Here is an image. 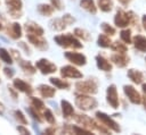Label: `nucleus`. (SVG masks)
<instances>
[{"label": "nucleus", "mask_w": 146, "mask_h": 135, "mask_svg": "<svg viewBox=\"0 0 146 135\" xmlns=\"http://www.w3.org/2000/svg\"><path fill=\"white\" fill-rule=\"evenodd\" d=\"M55 42L63 48H73V49H81L82 43L76 39L75 35L73 34H60L54 37Z\"/></svg>", "instance_id": "nucleus-1"}, {"label": "nucleus", "mask_w": 146, "mask_h": 135, "mask_svg": "<svg viewBox=\"0 0 146 135\" xmlns=\"http://www.w3.org/2000/svg\"><path fill=\"white\" fill-rule=\"evenodd\" d=\"M75 106L84 111L92 110L97 107V100L92 98L90 94H84V93H79L75 95Z\"/></svg>", "instance_id": "nucleus-2"}, {"label": "nucleus", "mask_w": 146, "mask_h": 135, "mask_svg": "<svg viewBox=\"0 0 146 135\" xmlns=\"http://www.w3.org/2000/svg\"><path fill=\"white\" fill-rule=\"evenodd\" d=\"M74 119L78 124H80L81 126H84L89 129H95V130H98L100 133H108V128H105V127L100 126L99 124H97L92 118H90L87 115H82V113L75 115Z\"/></svg>", "instance_id": "nucleus-3"}, {"label": "nucleus", "mask_w": 146, "mask_h": 135, "mask_svg": "<svg viewBox=\"0 0 146 135\" xmlns=\"http://www.w3.org/2000/svg\"><path fill=\"white\" fill-rule=\"evenodd\" d=\"M75 88L79 93L84 94H96L98 91V84L94 78H89L87 81H79L75 83Z\"/></svg>", "instance_id": "nucleus-4"}, {"label": "nucleus", "mask_w": 146, "mask_h": 135, "mask_svg": "<svg viewBox=\"0 0 146 135\" xmlns=\"http://www.w3.org/2000/svg\"><path fill=\"white\" fill-rule=\"evenodd\" d=\"M96 118L106 127V128H108V129H112L113 132H120L121 130V128H120V126H119V124L113 119V118H111L108 115H106L105 112H102V111H97L96 112Z\"/></svg>", "instance_id": "nucleus-5"}, {"label": "nucleus", "mask_w": 146, "mask_h": 135, "mask_svg": "<svg viewBox=\"0 0 146 135\" xmlns=\"http://www.w3.org/2000/svg\"><path fill=\"white\" fill-rule=\"evenodd\" d=\"M35 68H38L43 75H49V74H52L57 70V67L55 64H52L51 61H49L48 59H39L36 62H35Z\"/></svg>", "instance_id": "nucleus-6"}, {"label": "nucleus", "mask_w": 146, "mask_h": 135, "mask_svg": "<svg viewBox=\"0 0 146 135\" xmlns=\"http://www.w3.org/2000/svg\"><path fill=\"white\" fill-rule=\"evenodd\" d=\"M106 100L107 103L113 108V109H117L119 108V95H117V90L116 86L114 84L108 85L107 90H106Z\"/></svg>", "instance_id": "nucleus-7"}, {"label": "nucleus", "mask_w": 146, "mask_h": 135, "mask_svg": "<svg viewBox=\"0 0 146 135\" xmlns=\"http://www.w3.org/2000/svg\"><path fill=\"white\" fill-rule=\"evenodd\" d=\"M123 92H124L125 96L128 98V100L133 104H139L141 102V100H143V98L140 96L139 92L132 85H124L123 86Z\"/></svg>", "instance_id": "nucleus-8"}, {"label": "nucleus", "mask_w": 146, "mask_h": 135, "mask_svg": "<svg viewBox=\"0 0 146 135\" xmlns=\"http://www.w3.org/2000/svg\"><path fill=\"white\" fill-rule=\"evenodd\" d=\"M65 58L71 61L73 65L76 66H84L87 64V57L80 52H74V51H67L64 53Z\"/></svg>", "instance_id": "nucleus-9"}, {"label": "nucleus", "mask_w": 146, "mask_h": 135, "mask_svg": "<svg viewBox=\"0 0 146 135\" xmlns=\"http://www.w3.org/2000/svg\"><path fill=\"white\" fill-rule=\"evenodd\" d=\"M5 2L8 7V11L11 15V17L19 18L21 17V10L23 7L22 0H5Z\"/></svg>", "instance_id": "nucleus-10"}, {"label": "nucleus", "mask_w": 146, "mask_h": 135, "mask_svg": "<svg viewBox=\"0 0 146 135\" xmlns=\"http://www.w3.org/2000/svg\"><path fill=\"white\" fill-rule=\"evenodd\" d=\"M131 23V19H130V14L129 11L125 12L123 11L122 9H119L114 16V24L117 26V27H125L128 26L129 24Z\"/></svg>", "instance_id": "nucleus-11"}, {"label": "nucleus", "mask_w": 146, "mask_h": 135, "mask_svg": "<svg viewBox=\"0 0 146 135\" xmlns=\"http://www.w3.org/2000/svg\"><path fill=\"white\" fill-rule=\"evenodd\" d=\"M60 75L64 77V78H82V73L78 69V68H75V67H73V66H70V65H67V66H63L62 68H60Z\"/></svg>", "instance_id": "nucleus-12"}, {"label": "nucleus", "mask_w": 146, "mask_h": 135, "mask_svg": "<svg viewBox=\"0 0 146 135\" xmlns=\"http://www.w3.org/2000/svg\"><path fill=\"white\" fill-rule=\"evenodd\" d=\"M27 40L30 41V43H32V45H34L35 48L40 49V50H46L48 48L47 41L42 37V35H34V34H26Z\"/></svg>", "instance_id": "nucleus-13"}, {"label": "nucleus", "mask_w": 146, "mask_h": 135, "mask_svg": "<svg viewBox=\"0 0 146 135\" xmlns=\"http://www.w3.org/2000/svg\"><path fill=\"white\" fill-rule=\"evenodd\" d=\"M7 35L11 37L13 40H18L22 36V27L18 23H11L6 28Z\"/></svg>", "instance_id": "nucleus-14"}, {"label": "nucleus", "mask_w": 146, "mask_h": 135, "mask_svg": "<svg viewBox=\"0 0 146 135\" xmlns=\"http://www.w3.org/2000/svg\"><path fill=\"white\" fill-rule=\"evenodd\" d=\"M13 85H14V87L17 90V91H21V92H23V93H26V94H32V92H33V88H32V86L29 84V83H26V82H24L23 79H21V78H15L14 81H13Z\"/></svg>", "instance_id": "nucleus-15"}, {"label": "nucleus", "mask_w": 146, "mask_h": 135, "mask_svg": "<svg viewBox=\"0 0 146 135\" xmlns=\"http://www.w3.org/2000/svg\"><path fill=\"white\" fill-rule=\"evenodd\" d=\"M111 61L116 65L117 67H125L129 64V57L127 56V53H114L111 56Z\"/></svg>", "instance_id": "nucleus-16"}, {"label": "nucleus", "mask_w": 146, "mask_h": 135, "mask_svg": "<svg viewBox=\"0 0 146 135\" xmlns=\"http://www.w3.org/2000/svg\"><path fill=\"white\" fill-rule=\"evenodd\" d=\"M26 34H34V35H43V28L33 22H26L24 25Z\"/></svg>", "instance_id": "nucleus-17"}, {"label": "nucleus", "mask_w": 146, "mask_h": 135, "mask_svg": "<svg viewBox=\"0 0 146 135\" xmlns=\"http://www.w3.org/2000/svg\"><path fill=\"white\" fill-rule=\"evenodd\" d=\"M38 91H39L40 95L46 99H50L56 94V90L52 86L47 85V84H40L38 86Z\"/></svg>", "instance_id": "nucleus-18"}, {"label": "nucleus", "mask_w": 146, "mask_h": 135, "mask_svg": "<svg viewBox=\"0 0 146 135\" xmlns=\"http://www.w3.org/2000/svg\"><path fill=\"white\" fill-rule=\"evenodd\" d=\"M96 64H97V67L103 71H111L112 70V64L110 62V60H107L106 58H104L100 54L96 56Z\"/></svg>", "instance_id": "nucleus-19"}, {"label": "nucleus", "mask_w": 146, "mask_h": 135, "mask_svg": "<svg viewBox=\"0 0 146 135\" xmlns=\"http://www.w3.org/2000/svg\"><path fill=\"white\" fill-rule=\"evenodd\" d=\"M60 107H62V112H63V117L64 118L68 119L74 115L73 106L67 100H62L60 101Z\"/></svg>", "instance_id": "nucleus-20"}, {"label": "nucleus", "mask_w": 146, "mask_h": 135, "mask_svg": "<svg viewBox=\"0 0 146 135\" xmlns=\"http://www.w3.org/2000/svg\"><path fill=\"white\" fill-rule=\"evenodd\" d=\"M132 43L137 50L141 52H146V37L144 35H140V34L135 35V37L132 39Z\"/></svg>", "instance_id": "nucleus-21"}, {"label": "nucleus", "mask_w": 146, "mask_h": 135, "mask_svg": "<svg viewBox=\"0 0 146 135\" xmlns=\"http://www.w3.org/2000/svg\"><path fill=\"white\" fill-rule=\"evenodd\" d=\"M127 75H128V77H129L135 84H140V83L143 82V79H144L143 73H141L140 70H138V69H129L128 73H127Z\"/></svg>", "instance_id": "nucleus-22"}, {"label": "nucleus", "mask_w": 146, "mask_h": 135, "mask_svg": "<svg viewBox=\"0 0 146 135\" xmlns=\"http://www.w3.org/2000/svg\"><path fill=\"white\" fill-rule=\"evenodd\" d=\"M80 6L92 15L97 12V6L94 0H80Z\"/></svg>", "instance_id": "nucleus-23"}, {"label": "nucleus", "mask_w": 146, "mask_h": 135, "mask_svg": "<svg viewBox=\"0 0 146 135\" xmlns=\"http://www.w3.org/2000/svg\"><path fill=\"white\" fill-rule=\"evenodd\" d=\"M17 61L19 62V66H21V68L26 73V74H30V75H33L35 71H36V69H35V67L30 62V61H25V60H23L22 58H18L17 59Z\"/></svg>", "instance_id": "nucleus-24"}, {"label": "nucleus", "mask_w": 146, "mask_h": 135, "mask_svg": "<svg viewBox=\"0 0 146 135\" xmlns=\"http://www.w3.org/2000/svg\"><path fill=\"white\" fill-rule=\"evenodd\" d=\"M49 82L56 87V88H60V90H67L70 87V83L64 81V79H60L58 77H50L49 78Z\"/></svg>", "instance_id": "nucleus-25"}, {"label": "nucleus", "mask_w": 146, "mask_h": 135, "mask_svg": "<svg viewBox=\"0 0 146 135\" xmlns=\"http://www.w3.org/2000/svg\"><path fill=\"white\" fill-rule=\"evenodd\" d=\"M36 9H38V12L42 16H51L55 10V8L51 5H47V3H40Z\"/></svg>", "instance_id": "nucleus-26"}, {"label": "nucleus", "mask_w": 146, "mask_h": 135, "mask_svg": "<svg viewBox=\"0 0 146 135\" xmlns=\"http://www.w3.org/2000/svg\"><path fill=\"white\" fill-rule=\"evenodd\" d=\"M97 44L102 48H110L111 44H112V41L110 39V35L107 34H99L98 35V39H97Z\"/></svg>", "instance_id": "nucleus-27"}, {"label": "nucleus", "mask_w": 146, "mask_h": 135, "mask_svg": "<svg viewBox=\"0 0 146 135\" xmlns=\"http://www.w3.org/2000/svg\"><path fill=\"white\" fill-rule=\"evenodd\" d=\"M50 25H51V28L52 29H56V31H63L67 26V24L65 23V20L63 19V17L62 18H55V19H52L50 22Z\"/></svg>", "instance_id": "nucleus-28"}, {"label": "nucleus", "mask_w": 146, "mask_h": 135, "mask_svg": "<svg viewBox=\"0 0 146 135\" xmlns=\"http://www.w3.org/2000/svg\"><path fill=\"white\" fill-rule=\"evenodd\" d=\"M97 2H98L99 9L104 12H108L113 8V1L112 0H97Z\"/></svg>", "instance_id": "nucleus-29"}, {"label": "nucleus", "mask_w": 146, "mask_h": 135, "mask_svg": "<svg viewBox=\"0 0 146 135\" xmlns=\"http://www.w3.org/2000/svg\"><path fill=\"white\" fill-rule=\"evenodd\" d=\"M110 48H111L113 51L119 52V53H127V51H128V48H127L125 43H121V42H119V41L112 43Z\"/></svg>", "instance_id": "nucleus-30"}, {"label": "nucleus", "mask_w": 146, "mask_h": 135, "mask_svg": "<svg viewBox=\"0 0 146 135\" xmlns=\"http://www.w3.org/2000/svg\"><path fill=\"white\" fill-rule=\"evenodd\" d=\"M0 59L5 64H9V65L13 64V58H11L9 51L7 49H5V48H0Z\"/></svg>", "instance_id": "nucleus-31"}, {"label": "nucleus", "mask_w": 146, "mask_h": 135, "mask_svg": "<svg viewBox=\"0 0 146 135\" xmlns=\"http://www.w3.org/2000/svg\"><path fill=\"white\" fill-rule=\"evenodd\" d=\"M31 106L35 109V110H38V111H43L44 109H46V106H44V103L40 100V99H38V98H34V96H31Z\"/></svg>", "instance_id": "nucleus-32"}, {"label": "nucleus", "mask_w": 146, "mask_h": 135, "mask_svg": "<svg viewBox=\"0 0 146 135\" xmlns=\"http://www.w3.org/2000/svg\"><path fill=\"white\" fill-rule=\"evenodd\" d=\"M74 35L76 37H80L82 39L83 41H89L91 39V35L86 31V29H82V28H75L74 29Z\"/></svg>", "instance_id": "nucleus-33"}, {"label": "nucleus", "mask_w": 146, "mask_h": 135, "mask_svg": "<svg viewBox=\"0 0 146 135\" xmlns=\"http://www.w3.org/2000/svg\"><path fill=\"white\" fill-rule=\"evenodd\" d=\"M120 37H121V40H122L125 44H129V43L132 42V39H131V31L128 29V28L122 29V31L120 32Z\"/></svg>", "instance_id": "nucleus-34"}, {"label": "nucleus", "mask_w": 146, "mask_h": 135, "mask_svg": "<svg viewBox=\"0 0 146 135\" xmlns=\"http://www.w3.org/2000/svg\"><path fill=\"white\" fill-rule=\"evenodd\" d=\"M43 117H44L46 121H48V123L51 124V125H54V124L56 123V119H55V116H54L52 111H51L50 109H48V108H46V109L43 110Z\"/></svg>", "instance_id": "nucleus-35"}, {"label": "nucleus", "mask_w": 146, "mask_h": 135, "mask_svg": "<svg viewBox=\"0 0 146 135\" xmlns=\"http://www.w3.org/2000/svg\"><path fill=\"white\" fill-rule=\"evenodd\" d=\"M100 27H102L103 32H104L105 34L110 35V36H112V35L115 34V28H114L113 26H111L110 24H107V23H102V24H100Z\"/></svg>", "instance_id": "nucleus-36"}, {"label": "nucleus", "mask_w": 146, "mask_h": 135, "mask_svg": "<svg viewBox=\"0 0 146 135\" xmlns=\"http://www.w3.org/2000/svg\"><path fill=\"white\" fill-rule=\"evenodd\" d=\"M14 116H15V119L19 124H22V125H26L27 124V119H26V117L24 116V113L21 110H15L14 111Z\"/></svg>", "instance_id": "nucleus-37"}, {"label": "nucleus", "mask_w": 146, "mask_h": 135, "mask_svg": "<svg viewBox=\"0 0 146 135\" xmlns=\"http://www.w3.org/2000/svg\"><path fill=\"white\" fill-rule=\"evenodd\" d=\"M71 133H73V134H82V135H90L91 134L90 130L84 129V128L79 127V126H72L71 127Z\"/></svg>", "instance_id": "nucleus-38"}, {"label": "nucleus", "mask_w": 146, "mask_h": 135, "mask_svg": "<svg viewBox=\"0 0 146 135\" xmlns=\"http://www.w3.org/2000/svg\"><path fill=\"white\" fill-rule=\"evenodd\" d=\"M29 112H30V115L32 116V118H33V119H35V120H36V121H39V123H41V121H42V118L40 117L39 111H38V110H35L32 106L29 108Z\"/></svg>", "instance_id": "nucleus-39"}, {"label": "nucleus", "mask_w": 146, "mask_h": 135, "mask_svg": "<svg viewBox=\"0 0 146 135\" xmlns=\"http://www.w3.org/2000/svg\"><path fill=\"white\" fill-rule=\"evenodd\" d=\"M50 2H51V6L55 9H57V10H62L63 9V2H62V0H50Z\"/></svg>", "instance_id": "nucleus-40"}, {"label": "nucleus", "mask_w": 146, "mask_h": 135, "mask_svg": "<svg viewBox=\"0 0 146 135\" xmlns=\"http://www.w3.org/2000/svg\"><path fill=\"white\" fill-rule=\"evenodd\" d=\"M63 19L65 20V23H66L67 25H71V24H73V23L75 22L74 17H72L70 14H66V15H64V16H63Z\"/></svg>", "instance_id": "nucleus-41"}, {"label": "nucleus", "mask_w": 146, "mask_h": 135, "mask_svg": "<svg viewBox=\"0 0 146 135\" xmlns=\"http://www.w3.org/2000/svg\"><path fill=\"white\" fill-rule=\"evenodd\" d=\"M3 73H5V75H6L7 77L11 78V77L14 76V74H15V70H14L13 68H9V67H5V68H3Z\"/></svg>", "instance_id": "nucleus-42"}, {"label": "nucleus", "mask_w": 146, "mask_h": 135, "mask_svg": "<svg viewBox=\"0 0 146 135\" xmlns=\"http://www.w3.org/2000/svg\"><path fill=\"white\" fill-rule=\"evenodd\" d=\"M17 130L22 134H30V130L25 127V125H21V126H17Z\"/></svg>", "instance_id": "nucleus-43"}, {"label": "nucleus", "mask_w": 146, "mask_h": 135, "mask_svg": "<svg viewBox=\"0 0 146 135\" xmlns=\"http://www.w3.org/2000/svg\"><path fill=\"white\" fill-rule=\"evenodd\" d=\"M55 132H56L55 126H51V127H49V128H46V129H44V133H46V134H55Z\"/></svg>", "instance_id": "nucleus-44"}, {"label": "nucleus", "mask_w": 146, "mask_h": 135, "mask_svg": "<svg viewBox=\"0 0 146 135\" xmlns=\"http://www.w3.org/2000/svg\"><path fill=\"white\" fill-rule=\"evenodd\" d=\"M19 45L24 49V51H25L26 53H30V52H31V51H30V49H29V47L26 45V43H25V42H19Z\"/></svg>", "instance_id": "nucleus-45"}, {"label": "nucleus", "mask_w": 146, "mask_h": 135, "mask_svg": "<svg viewBox=\"0 0 146 135\" xmlns=\"http://www.w3.org/2000/svg\"><path fill=\"white\" fill-rule=\"evenodd\" d=\"M9 93L11 94V96H13V99H14V100H16V99H17V93L14 91V88H13V87H9Z\"/></svg>", "instance_id": "nucleus-46"}, {"label": "nucleus", "mask_w": 146, "mask_h": 135, "mask_svg": "<svg viewBox=\"0 0 146 135\" xmlns=\"http://www.w3.org/2000/svg\"><path fill=\"white\" fill-rule=\"evenodd\" d=\"M141 23H143V25H144V28L146 29V15H144V16L141 17Z\"/></svg>", "instance_id": "nucleus-47"}, {"label": "nucleus", "mask_w": 146, "mask_h": 135, "mask_svg": "<svg viewBox=\"0 0 146 135\" xmlns=\"http://www.w3.org/2000/svg\"><path fill=\"white\" fill-rule=\"evenodd\" d=\"M3 110H5V107H3V104L0 102V115L3 113Z\"/></svg>", "instance_id": "nucleus-48"}, {"label": "nucleus", "mask_w": 146, "mask_h": 135, "mask_svg": "<svg viewBox=\"0 0 146 135\" xmlns=\"http://www.w3.org/2000/svg\"><path fill=\"white\" fill-rule=\"evenodd\" d=\"M119 1H120V2L122 3V5H128L130 0H119Z\"/></svg>", "instance_id": "nucleus-49"}, {"label": "nucleus", "mask_w": 146, "mask_h": 135, "mask_svg": "<svg viewBox=\"0 0 146 135\" xmlns=\"http://www.w3.org/2000/svg\"><path fill=\"white\" fill-rule=\"evenodd\" d=\"M143 92L146 94V83H145V84H143Z\"/></svg>", "instance_id": "nucleus-50"}, {"label": "nucleus", "mask_w": 146, "mask_h": 135, "mask_svg": "<svg viewBox=\"0 0 146 135\" xmlns=\"http://www.w3.org/2000/svg\"><path fill=\"white\" fill-rule=\"evenodd\" d=\"M143 101H144V106H145V109H146V98H144Z\"/></svg>", "instance_id": "nucleus-51"}, {"label": "nucleus", "mask_w": 146, "mask_h": 135, "mask_svg": "<svg viewBox=\"0 0 146 135\" xmlns=\"http://www.w3.org/2000/svg\"><path fill=\"white\" fill-rule=\"evenodd\" d=\"M2 29V24H1V22H0V31Z\"/></svg>", "instance_id": "nucleus-52"}]
</instances>
